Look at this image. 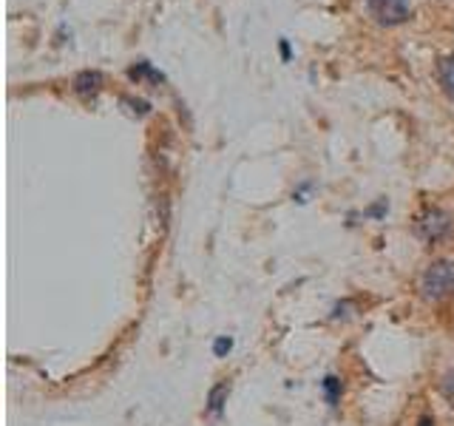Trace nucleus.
I'll return each instance as SVG.
<instances>
[{"label": "nucleus", "mask_w": 454, "mask_h": 426, "mask_svg": "<svg viewBox=\"0 0 454 426\" xmlns=\"http://www.w3.org/2000/svg\"><path fill=\"white\" fill-rule=\"evenodd\" d=\"M420 293L429 302H443L454 293V262H432L420 276Z\"/></svg>", "instance_id": "obj_1"}, {"label": "nucleus", "mask_w": 454, "mask_h": 426, "mask_svg": "<svg viewBox=\"0 0 454 426\" xmlns=\"http://www.w3.org/2000/svg\"><path fill=\"white\" fill-rule=\"evenodd\" d=\"M366 9L380 26H401L411 14L409 0H366Z\"/></svg>", "instance_id": "obj_2"}, {"label": "nucleus", "mask_w": 454, "mask_h": 426, "mask_svg": "<svg viewBox=\"0 0 454 426\" xmlns=\"http://www.w3.org/2000/svg\"><path fill=\"white\" fill-rule=\"evenodd\" d=\"M418 233L426 239V241H437V239H443L449 233V227H451V217L446 210H440V208H426L420 217H418Z\"/></svg>", "instance_id": "obj_3"}, {"label": "nucleus", "mask_w": 454, "mask_h": 426, "mask_svg": "<svg viewBox=\"0 0 454 426\" xmlns=\"http://www.w3.org/2000/svg\"><path fill=\"white\" fill-rule=\"evenodd\" d=\"M71 89H74L77 97L89 99V97H94L99 89H103V75H99V71H80Z\"/></svg>", "instance_id": "obj_4"}, {"label": "nucleus", "mask_w": 454, "mask_h": 426, "mask_svg": "<svg viewBox=\"0 0 454 426\" xmlns=\"http://www.w3.org/2000/svg\"><path fill=\"white\" fill-rule=\"evenodd\" d=\"M434 71H437V83H440V89L446 91V97H449V99H454V51H451V54H446V57H440L437 66H434Z\"/></svg>", "instance_id": "obj_5"}, {"label": "nucleus", "mask_w": 454, "mask_h": 426, "mask_svg": "<svg viewBox=\"0 0 454 426\" xmlns=\"http://www.w3.org/2000/svg\"><path fill=\"white\" fill-rule=\"evenodd\" d=\"M128 77H131L134 83H142V80H153V83H162L165 77L160 75V71H156L148 60H139L137 66H131L128 68Z\"/></svg>", "instance_id": "obj_6"}, {"label": "nucleus", "mask_w": 454, "mask_h": 426, "mask_svg": "<svg viewBox=\"0 0 454 426\" xmlns=\"http://www.w3.org/2000/svg\"><path fill=\"white\" fill-rule=\"evenodd\" d=\"M227 392H231V387H227L224 381L210 390V395H207V412H210V415H219V412H222V406L227 401Z\"/></svg>", "instance_id": "obj_7"}, {"label": "nucleus", "mask_w": 454, "mask_h": 426, "mask_svg": "<svg viewBox=\"0 0 454 426\" xmlns=\"http://www.w3.org/2000/svg\"><path fill=\"white\" fill-rule=\"evenodd\" d=\"M324 392H326V401L335 404V401H338V395H340V381H338L335 375L324 378Z\"/></svg>", "instance_id": "obj_8"}, {"label": "nucleus", "mask_w": 454, "mask_h": 426, "mask_svg": "<svg viewBox=\"0 0 454 426\" xmlns=\"http://www.w3.org/2000/svg\"><path fill=\"white\" fill-rule=\"evenodd\" d=\"M231 347H233V338L222 335V338H216V344H213V352H216L219 359H222V355H227V352H231Z\"/></svg>", "instance_id": "obj_9"}, {"label": "nucleus", "mask_w": 454, "mask_h": 426, "mask_svg": "<svg viewBox=\"0 0 454 426\" xmlns=\"http://www.w3.org/2000/svg\"><path fill=\"white\" fill-rule=\"evenodd\" d=\"M443 395L454 404V369H451V373H446V378H443Z\"/></svg>", "instance_id": "obj_10"}, {"label": "nucleus", "mask_w": 454, "mask_h": 426, "mask_svg": "<svg viewBox=\"0 0 454 426\" xmlns=\"http://www.w3.org/2000/svg\"><path fill=\"white\" fill-rule=\"evenodd\" d=\"M278 46H281V57H284V60H290V43H287V40H281Z\"/></svg>", "instance_id": "obj_11"}]
</instances>
